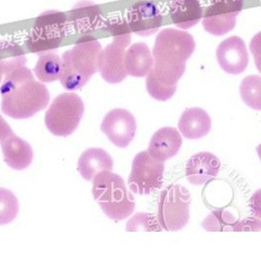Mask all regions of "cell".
Returning <instances> with one entry per match:
<instances>
[{"label": "cell", "instance_id": "cell-15", "mask_svg": "<svg viewBox=\"0 0 261 261\" xmlns=\"http://www.w3.org/2000/svg\"><path fill=\"white\" fill-rule=\"evenodd\" d=\"M221 167L219 159L210 152L192 155L186 165V177L193 185H202L217 176Z\"/></svg>", "mask_w": 261, "mask_h": 261}, {"label": "cell", "instance_id": "cell-24", "mask_svg": "<svg viewBox=\"0 0 261 261\" xmlns=\"http://www.w3.org/2000/svg\"><path fill=\"white\" fill-rule=\"evenodd\" d=\"M240 94L243 101L253 110H261V77L249 75L243 80L240 86Z\"/></svg>", "mask_w": 261, "mask_h": 261}, {"label": "cell", "instance_id": "cell-23", "mask_svg": "<svg viewBox=\"0 0 261 261\" xmlns=\"http://www.w3.org/2000/svg\"><path fill=\"white\" fill-rule=\"evenodd\" d=\"M27 58L24 50L11 41H0V65L4 75L15 69L25 66Z\"/></svg>", "mask_w": 261, "mask_h": 261}, {"label": "cell", "instance_id": "cell-10", "mask_svg": "<svg viewBox=\"0 0 261 261\" xmlns=\"http://www.w3.org/2000/svg\"><path fill=\"white\" fill-rule=\"evenodd\" d=\"M0 145L4 162L15 170H24L34 159L32 146L13 132L11 126L0 115Z\"/></svg>", "mask_w": 261, "mask_h": 261}, {"label": "cell", "instance_id": "cell-20", "mask_svg": "<svg viewBox=\"0 0 261 261\" xmlns=\"http://www.w3.org/2000/svg\"><path fill=\"white\" fill-rule=\"evenodd\" d=\"M154 64L152 52L147 44L137 42L125 51L124 66L127 74L143 77L151 71Z\"/></svg>", "mask_w": 261, "mask_h": 261}, {"label": "cell", "instance_id": "cell-3", "mask_svg": "<svg viewBox=\"0 0 261 261\" xmlns=\"http://www.w3.org/2000/svg\"><path fill=\"white\" fill-rule=\"evenodd\" d=\"M92 183L93 197L109 218L120 221L133 214L134 196L127 190L122 177L111 170H103L96 174Z\"/></svg>", "mask_w": 261, "mask_h": 261}, {"label": "cell", "instance_id": "cell-5", "mask_svg": "<svg viewBox=\"0 0 261 261\" xmlns=\"http://www.w3.org/2000/svg\"><path fill=\"white\" fill-rule=\"evenodd\" d=\"M191 195L179 184H171L162 192L158 204V221L163 230L174 232L183 229L190 219Z\"/></svg>", "mask_w": 261, "mask_h": 261}, {"label": "cell", "instance_id": "cell-28", "mask_svg": "<svg viewBox=\"0 0 261 261\" xmlns=\"http://www.w3.org/2000/svg\"><path fill=\"white\" fill-rule=\"evenodd\" d=\"M105 29L114 36V41L127 47L131 42V31L127 23L119 19H111L106 22Z\"/></svg>", "mask_w": 261, "mask_h": 261}, {"label": "cell", "instance_id": "cell-11", "mask_svg": "<svg viewBox=\"0 0 261 261\" xmlns=\"http://www.w3.org/2000/svg\"><path fill=\"white\" fill-rule=\"evenodd\" d=\"M101 130L114 145L119 148H125L136 134V119L125 109H114L103 119Z\"/></svg>", "mask_w": 261, "mask_h": 261}, {"label": "cell", "instance_id": "cell-21", "mask_svg": "<svg viewBox=\"0 0 261 261\" xmlns=\"http://www.w3.org/2000/svg\"><path fill=\"white\" fill-rule=\"evenodd\" d=\"M172 22L182 30L196 25L202 17L199 0H172L169 7Z\"/></svg>", "mask_w": 261, "mask_h": 261}, {"label": "cell", "instance_id": "cell-9", "mask_svg": "<svg viewBox=\"0 0 261 261\" xmlns=\"http://www.w3.org/2000/svg\"><path fill=\"white\" fill-rule=\"evenodd\" d=\"M243 7L244 0H211L202 19L203 29L211 35L224 36L235 28Z\"/></svg>", "mask_w": 261, "mask_h": 261}, {"label": "cell", "instance_id": "cell-6", "mask_svg": "<svg viewBox=\"0 0 261 261\" xmlns=\"http://www.w3.org/2000/svg\"><path fill=\"white\" fill-rule=\"evenodd\" d=\"M67 33V18L59 11H46L36 19L27 39L31 52L43 54L59 47Z\"/></svg>", "mask_w": 261, "mask_h": 261}, {"label": "cell", "instance_id": "cell-8", "mask_svg": "<svg viewBox=\"0 0 261 261\" xmlns=\"http://www.w3.org/2000/svg\"><path fill=\"white\" fill-rule=\"evenodd\" d=\"M102 50L99 40L93 36H83L71 50L62 56V64L74 73L89 79L98 71V58Z\"/></svg>", "mask_w": 261, "mask_h": 261}, {"label": "cell", "instance_id": "cell-16", "mask_svg": "<svg viewBox=\"0 0 261 261\" xmlns=\"http://www.w3.org/2000/svg\"><path fill=\"white\" fill-rule=\"evenodd\" d=\"M182 146V136L174 127H163L154 132L147 152L154 160L165 163L176 155Z\"/></svg>", "mask_w": 261, "mask_h": 261}, {"label": "cell", "instance_id": "cell-2", "mask_svg": "<svg viewBox=\"0 0 261 261\" xmlns=\"http://www.w3.org/2000/svg\"><path fill=\"white\" fill-rule=\"evenodd\" d=\"M195 48L196 42L190 34L175 29L162 31L154 41V64L148 74L166 86L177 87Z\"/></svg>", "mask_w": 261, "mask_h": 261}, {"label": "cell", "instance_id": "cell-7", "mask_svg": "<svg viewBox=\"0 0 261 261\" xmlns=\"http://www.w3.org/2000/svg\"><path fill=\"white\" fill-rule=\"evenodd\" d=\"M164 172L165 163L154 160L147 151H143L133 159L128 186L135 194L149 195L163 186Z\"/></svg>", "mask_w": 261, "mask_h": 261}, {"label": "cell", "instance_id": "cell-12", "mask_svg": "<svg viewBox=\"0 0 261 261\" xmlns=\"http://www.w3.org/2000/svg\"><path fill=\"white\" fill-rule=\"evenodd\" d=\"M163 23V16L153 2L141 1L133 4L127 11V24L131 32L140 36L155 34Z\"/></svg>", "mask_w": 261, "mask_h": 261}, {"label": "cell", "instance_id": "cell-4", "mask_svg": "<svg viewBox=\"0 0 261 261\" xmlns=\"http://www.w3.org/2000/svg\"><path fill=\"white\" fill-rule=\"evenodd\" d=\"M84 114L83 99L66 92L57 96L45 114V125L55 136L67 137L77 128Z\"/></svg>", "mask_w": 261, "mask_h": 261}, {"label": "cell", "instance_id": "cell-18", "mask_svg": "<svg viewBox=\"0 0 261 261\" xmlns=\"http://www.w3.org/2000/svg\"><path fill=\"white\" fill-rule=\"evenodd\" d=\"M114 161L112 156L101 148H90L83 152L77 163V170L82 177L92 181L96 174L103 170H112Z\"/></svg>", "mask_w": 261, "mask_h": 261}, {"label": "cell", "instance_id": "cell-14", "mask_svg": "<svg viewBox=\"0 0 261 261\" xmlns=\"http://www.w3.org/2000/svg\"><path fill=\"white\" fill-rule=\"evenodd\" d=\"M125 48L119 42L113 41L101 50L98 58V71L105 82L116 84L127 76L124 66Z\"/></svg>", "mask_w": 261, "mask_h": 261}, {"label": "cell", "instance_id": "cell-29", "mask_svg": "<svg viewBox=\"0 0 261 261\" xmlns=\"http://www.w3.org/2000/svg\"><path fill=\"white\" fill-rule=\"evenodd\" d=\"M146 87L151 97L158 101H167L175 94L177 87H168L162 83H158L150 75H146Z\"/></svg>", "mask_w": 261, "mask_h": 261}, {"label": "cell", "instance_id": "cell-22", "mask_svg": "<svg viewBox=\"0 0 261 261\" xmlns=\"http://www.w3.org/2000/svg\"><path fill=\"white\" fill-rule=\"evenodd\" d=\"M62 71V59L59 55L46 52L39 56L34 72L39 82L53 83L60 79Z\"/></svg>", "mask_w": 261, "mask_h": 261}, {"label": "cell", "instance_id": "cell-17", "mask_svg": "<svg viewBox=\"0 0 261 261\" xmlns=\"http://www.w3.org/2000/svg\"><path fill=\"white\" fill-rule=\"evenodd\" d=\"M178 128L185 138L200 139L211 131L212 119L203 109L190 108L182 113Z\"/></svg>", "mask_w": 261, "mask_h": 261}, {"label": "cell", "instance_id": "cell-13", "mask_svg": "<svg viewBox=\"0 0 261 261\" xmlns=\"http://www.w3.org/2000/svg\"><path fill=\"white\" fill-rule=\"evenodd\" d=\"M220 68L230 74H240L249 65V53L245 41L239 36H231L222 41L216 50Z\"/></svg>", "mask_w": 261, "mask_h": 261}, {"label": "cell", "instance_id": "cell-30", "mask_svg": "<svg viewBox=\"0 0 261 261\" xmlns=\"http://www.w3.org/2000/svg\"><path fill=\"white\" fill-rule=\"evenodd\" d=\"M3 77H4V70H3L2 66L0 65V84L2 83V81H3Z\"/></svg>", "mask_w": 261, "mask_h": 261}, {"label": "cell", "instance_id": "cell-25", "mask_svg": "<svg viewBox=\"0 0 261 261\" xmlns=\"http://www.w3.org/2000/svg\"><path fill=\"white\" fill-rule=\"evenodd\" d=\"M238 220L236 217L225 210L213 211L202 222L206 231H235Z\"/></svg>", "mask_w": 261, "mask_h": 261}, {"label": "cell", "instance_id": "cell-1", "mask_svg": "<svg viewBox=\"0 0 261 261\" xmlns=\"http://www.w3.org/2000/svg\"><path fill=\"white\" fill-rule=\"evenodd\" d=\"M1 111L15 119L32 118L47 107L50 93L42 83L36 82L25 66L5 74L0 87Z\"/></svg>", "mask_w": 261, "mask_h": 261}, {"label": "cell", "instance_id": "cell-26", "mask_svg": "<svg viewBox=\"0 0 261 261\" xmlns=\"http://www.w3.org/2000/svg\"><path fill=\"white\" fill-rule=\"evenodd\" d=\"M19 214V202L12 192L0 188V225L11 223Z\"/></svg>", "mask_w": 261, "mask_h": 261}, {"label": "cell", "instance_id": "cell-19", "mask_svg": "<svg viewBox=\"0 0 261 261\" xmlns=\"http://www.w3.org/2000/svg\"><path fill=\"white\" fill-rule=\"evenodd\" d=\"M100 7L88 0L76 3L71 11L72 24L79 33H91L103 23Z\"/></svg>", "mask_w": 261, "mask_h": 261}, {"label": "cell", "instance_id": "cell-27", "mask_svg": "<svg viewBox=\"0 0 261 261\" xmlns=\"http://www.w3.org/2000/svg\"><path fill=\"white\" fill-rule=\"evenodd\" d=\"M127 232L135 231H147V232H160L163 228L160 225L156 216L150 214H138L133 215L126 223Z\"/></svg>", "mask_w": 261, "mask_h": 261}]
</instances>
